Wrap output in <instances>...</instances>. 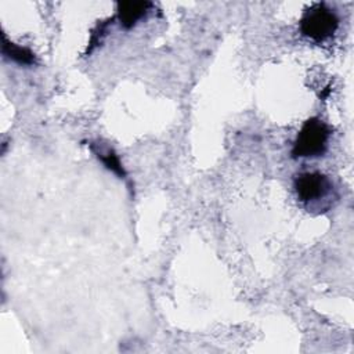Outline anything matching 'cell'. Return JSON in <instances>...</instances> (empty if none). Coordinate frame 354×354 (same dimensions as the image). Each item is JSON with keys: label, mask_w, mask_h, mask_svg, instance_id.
Returning <instances> with one entry per match:
<instances>
[{"label": "cell", "mask_w": 354, "mask_h": 354, "mask_svg": "<svg viewBox=\"0 0 354 354\" xmlns=\"http://www.w3.org/2000/svg\"><path fill=\"white\" fill-rule=\"evenodd\" d=\"M330 130L318 118H310L301 126L292 148L293 158H317L328 149Z\"/></svg>", "instance_id": "6da1fadb"}, {"label": "cell", "mask_w": 354, "mask_h": 354, "mask_svg": "<svg viewBox=\"0 0 354 354\" xmlns=\"http://www.w3.org/2000/svg\"><path fill=\"white\" fill-rule=\"evenodd\" d=\"M337 28L339 17L333 10L322 3H317L307 8L300 19V30L303 36L317 43L332 37Z\"/></svg>", "instance_id": "7a4b0ae2"}, {"label": "cell", "mask_w": 354, "mask_h": 354, "mask_svg": "<svg viewBox=\"0 0 354 354\" xmlns=\"http://www.w3.org/2000/svg\"><path fill=\"white\" fill-rule=\"evenodd\" d=\"M297 199L307 207L318 205L332 192L329 178L318 171H304L295 177L293 181Z\"/></svg>", "instance_id": "3957f363"}, {"label": "cell", "mask_w": 354, "mask_h": 354, "mask_svg": "<svg viewBox=\"0 0 354 354\" xmlns=\"http://www.w3.org/2000/svg\"><path fill=\"white\" fill-rule=\"evenodd\" d=\"M152 7L149 1H120L118 3V19L122 28L130 29L141 21Z\"/></svg>", "instance_id": "277c9868"}, {"label": "cell", "mask_w": 354, "mask_h": 354, "mask_svg": "<svg viewBox=\"0 0 354 354\" xmlns=\"http://www.w3.org/2000/svg\"><path fill=\"white\" fill-rule=\"evenodd\" d=\"M1 53L6 58H8V59H11V61H14L19 65H29L30 66V65L36 64V57L29 48L8 41L4 35H3Z\"/></svg>", "instance_id": "5b68a950"}, {"label": "cell", "mask_w": 354, "mask_h": 354, "mask_svg": "<svg viewBox=\"0 0 354 354\" xmlns=\"http://www.w3.org/2000/svg\"><path fill=\"white\" fill-rule=\"evenodd\" d=\"M90 149L93 151V153L98 158V160L102 162V165L111 170L112 173L118 174L120 178H124L126 177V171L118 158V155L111 149V148H100V145H95V144H91L90 145Z\"/></svg>", "instance_id": "8992f818"}]
</instances>
